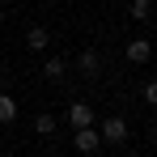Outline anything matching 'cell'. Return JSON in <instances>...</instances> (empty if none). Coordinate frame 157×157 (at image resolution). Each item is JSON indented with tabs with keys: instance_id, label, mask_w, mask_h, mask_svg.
Wrapping results in <instances>:
<instances>
[{
	"instance_id": "obj_3",
	"label": "cell",
	"mask_w": 157,
	"mask_h": 157,
	"mask_svg": "<svg viewBox=\"0 0 157 157\" xmlns=\"http://www.w3.org/2000/svg\"><path fill=\"white\" fill-rule=\"evenodd\" d=\"M123 55H128V64H149L153 59V43L149 38H132L128 47H123Z\"/></svg>"
},
{
	"instance_id": "obj_11",
	"label": "cell",
	"mask_w": 157,
	"mask_h": 157,
	"mask_svg": "<svg viewBox=\"0 0 157 157\" xmlns=\"http://www.w3.org/2000/svg\"><path fill=\"white\" fill-rule=\"evenodd\" d=\"M144 102L157 106V81H149V85H144Z\"/></svg>"
},
{
	"instance_id": "obj_6",
	"label": "cell",
	"mask_w": 157,
	"mask_h": 157,
	"mask_svg": "<svg viewBox=\"0 0 157 157\" xmlns=\"http://www.w3.org/2000/svg\"><path fill=\"white\" fill-rule=\"evenodd\" d=\"M77 68L85 72V77H98V72H102V59H98V51H94V47H89V51H81V55H77Z\"/></svg>"
},
{
	"instance_id": "obj_1",
	"label": "cell",
	"mask_w": 157,
	"mask_h": 157,
	"mask_svg": "<svg viewBox=\"0 0 157 157\" xmlns=\"http://www.w3.org/2000/svg\"><path fill=\"white\" fill-rule=\"evenodd\" d=\"M98 136H102V144H123V140H128V119H123V115H106Z\"/></svg>"
},
{
	"instance_id": "obj_9",
	"label": "cell",
	"mask_w": 157,
	"mask_h": 157,
	"mask_svg": "<svg viewBox=\"0 0 157 157\" xmlns=\"http://www.w3.org/2000/svg\"><path fill=\"white\" fill-rule=\"evenodd\" d=\"M13 119H17V98L0 89V123H13Z\"/></svg>"
},
{
	"instance_id": "obj_13",
	"label": "cell",
	"mask_w": 157,
	"mask_h": 157,
	"mask_svg": "<svg viewBox=\"0 0 157 157\" xmlns=\"http://www.w3.org/2000/svg\"><path fill=\"white\" fill-rule=\"evenodd\" d=\"M0 157H17V153H0Z\"/></svg>"
},
{
	"instance_id": "obj_8",
	"label": "cell",
	"mask_w": 157,
	"mask_h": 157,
	"mask_svg": "<svg viewBox=\"0 0 157 157\" xmlns=\"http://www.w3.org/2000/svg\"><path fill=\"white\" fill-rule=\"evenodd\" d=\"M68 72V59H59V55H51V59H43V77L47 81H59Z\"/></svg>"
},
{
	"instance_id": "obj_10",
	"label": "cell",
	"mask_w": 157,
	"mask_h": 157,
	"mask_svg": "<svg viewBox=\"0 0 157 157\" xmlns=\"http://www.w3.org/2000/svg\"><path fill=\"white\" fill-rule=\"evenodd\" d=\"M128 13L136 17V21H144V17H153V4H149V0H132V4H128Z\"/></svg>"
},
{
	"instance_id": "obj_12",
	"label": "cell",
	"mask_w": 157,
	"mask_h": 157,
	"mask_svg": "<svg viewBox=\"0 0 157 157\" xmlns=\"http://www.w3.org/2000/svg\"><path fill=\"white\" fill-rule=\"evenodd\" d=\"M0 26H4V9H0Z\"/></svg>"
},
{
	"instance_id": "obj_2",
	"label": "cell",
	"mask_w": 157,
	"mask_h": 157,
	"mask_svg": "<svg viewBox=\"0 0 157 157\" xmlns=\"http://www.w3.org/2000/svg\"><path fill=\"white\" fill-rule=\"evenodd\" d=\"M72 144H77L81 157H94L98 149H102V136H98V128L89 123V128H72Z\"/></svg>"
},
{
	"instance_id": "obj_4",
	"label": "cell",
	"mask_w": 157,
	"mask_h": 157,
	"mask_svg": "<svg viewBox=\"0 0 157 157\" xmlns=\"http://www.w3.org/2000/svg\"><path fill=\"white\" fill-rule=\"evenodd\" d=\"M26 47L30 51H47V47H51V30L47 26H30L26 30Z\"/></svg>"
},
{
	"instance_id": "obj_5",
	"label": "cell",
	"mask_w": 157,
	"mask_h": 157,
	"mask_svg": "<svg viewBox=\"0 0 157 157\" xmlns=\"http://www.w3.org/2000/svg\"><path fill=\"white\" fill-rule=\"evenodd\" d=\"M68 123H72V128H89V123H94V106L89 102H72L68 106Z\"/></svg>"
},
{
	"instance_id": "obj_14",
	"label": "cell",
	"mask_w": 157,
	"mask_h": 157,
	"mask_svg": "<svg viewBox=\"0 0 157 157\" xmlns=\"http://www.w3.org/2000/svg\"><path fill=\"white\" fill-rule=\"evenodd\" d=\"M26 157H38V153H26Z\"/></svg>"
},
{
	"instance_id": "obj_7",
	"label": "cell",
	"mask_w": 157,
	"mask_h": 157,
	"mask_svg": "<svg viewBox=\"0 0 157 157\" xmlns=\"http://www.w3.org/2000/svg\"><path fill=\"white\" fill-rule=\"evenodd\" d=\"M55 128H59V119H55L51 110H43V115H38V119H34V132H38V136H43V140H51V136H55Z\"/></svg>"
}]
</instances>
